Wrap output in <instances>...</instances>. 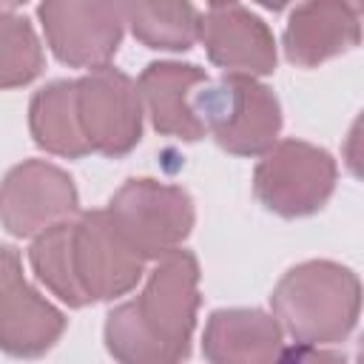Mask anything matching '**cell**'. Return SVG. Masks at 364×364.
<instances>
[{"instance_id": "6da1fadb", "label": "cell", "mask_w": 364, "mask_h": 364, "mask_svg": "<svg viewBox=\"0 0 364 364\" xmlns=\"http://www.w3.org/2000/svg\"><path fill=\"white\" fill-rule=\"evenodd\" d=\"M199 262L176 247L156 259L142 293L105 316V347L122 364H173L191 355L199 313Z\"/></svg>"}, {"instance_id": "7a4b0ae2", "label": "cell", "mask_w": 364, "mask_h": 364, "mask_svg": "<svg viewBox=\"0 0 364 364\" xmlns=\"http://www.w3.org/2000/svg\"><path fill=\"white\" fill-rule=\"evenodd\" d=\"M270 307L293 341L313 350L333 347L358 324L361 282L347 264L310 259L290 267L276 282Z\"/></svg>"}, {"instance_id": "3957f363", "label": "cell", "mask_w": 364, "mask_h": 364, "mask_svg": "<svg viewBox=\"0 0 364 364\" xmlns=\"http://www.w3.org/2000/svg\"><path fill=\"white\" fill-rule=\"evenodd\" d=\"M205 134L233 156H262L282 131L279 97L250 74H225L205 82L191 100Z\"/></svg>"}, {"instance_id": "277c9868", "label": "cell", "mask_w": 364, "mask_h": 364, "mask_svg": "<svg viewBox=\"0 0 364 364\" xmlns=\"http://www.w3.org/2000/svg\"><path fill=\"white\" fill-rule=\"evenodd\" d=\"M105 213L125 245L145 262L182 247L196 222L191 193L151 176L128 179L111 196Z\"/></svg>"}, {"instance_id": "5b68a950", "label": "cell", "mask_w": 364, "mask_h": 364, "mask_svg": "<svg viewBox=\"0 0 364 364\" xmlns=\"http://www.w3.org/2000/svg\"><path fill=\"white\" fill-rule=\"evenodd\" d=\"M338 168L330 151L304 139H276L253 168L256 199L282 219L318 213L336 191Z\"/></svg>"}, {"instance_id": "8992f818", "label": "cell", "mask_w": 364, "mask_h": 364, "mask_svg": "<svg viewBox=\"0 0 364 364\" xmlns=\"http://www.w3.org/2000/svg\"><path fill=\"white\" fill-rule=\"evenodd\" d=\"M77 85V117L91 154L119 159L142 139V97L136 82L108 65L88 68Z\"/></svg>"}, {"instance_id": "52a82bcc", "label": "cell", "mask_w": 364, "mask_h": 364, "mask_svg": "<svg viewBox=\"0 0 364 364\" xmlns=\"http://www.w3.org/2000/svg\"><path fill=\"white\" fill-rule=\"evenodd\" d=\"M46 46L68 68H100L122 43V0H40Z\"/></svg>"}, {"instance_id": "ba28073f", "label": "cell", "mask_w": 364, "mask_h": 364, "mask_svg": "<svg viewBox=\"0 0 364 364\" xmlns=\"http://www.w3.org/2000/svg\"><path fill=\"white\" fill-rule=\"evenodd\" d=\"M71 264L88 304L114 301L131 293L145 276V259L114 230L105 208L71 219Z\"/></svg>"}, {"instance_id": "9c48e42d", "label": "cell", "mask_w": 364, "mask_h": 364, "mask_svg": "<svg viewBox=\"0 0 364 364\" xmlns=\"http://www.w3.org/2000/svg\"><path fill=\"white\" fill-rule=\"evenodd\" d=\"M77 213L80 193L74 179L46 159H26L0 182V225L17 239H31Z\"/></svg>"}, {"instance_id": "30bf717a", "label": "cell", "mask_w": 364, "mask_h": 364, "mask_svg": "<svg viewBox=\"0 0 364 364\" xmlns=\"http://www.w3.org/2000/svg\"><path fill=\"white\" fill-rule=\"evenodd\" d=\"M199 40L208 60L228 74L267 77L276 71L279 54L270 26L236 0L210 6V11L199 17Z\"/></svg>"}, {"instance_id": "8fae6325", "label": "cell", "mask_w": 364, "mask_h": 364, "mask_svg": "<svg viewBox=\"0 0 364 364\" xmlns=\"http://www.w3.org/2000/svg\"><path fill=\"white\" fill-rule=\"evenodd\" d=\"M361 43V9L350 0H304L284 26V57L299 68H316Z\"/></svg>"}, {"instance_id": "7c38bea8", "label": "cell", "mask_w": 364, "mask_h": 364, "mask_svg": "<svg viewBox=\"0 0 364 364\" xmlns=\"http://www.w3.org/2000/svg\"><path fill=\"white\" fill-rule=\"evenodd\" d=\"M208 82V71L193 63L159 60L148 63L136 80L142 108L151 117V125L162 136H173L182 142H196L205 136V125L196 117L191 100L199 85Z\"/></svg>"}, {"instance_id": "4fadbf2b", "label": "cell", "mask_w": 364, "mask_h": 364, "mask_svg": "<svg viewBox=\"0 0 364 364\" xmlns=\"http://www.w3.org/2000/svg\"><path fill=\"white\" fill-rule=\"evenodd\" d=\"M202 355L213 364H267L284 355V330L259 307H222L208 316Z\"/></svg>"}, {"instance_id": "5bb4252c", "label": "cell", "mask_w": 364, "mask_h": 364, "mask_svg": "<svg viewBox=\"0 0 364 364\" xmlns=\"http://www.w3.org/2000/svg\"><path fill=\"white\" fill-rule=\"evenodd\" d=\"M68 318L26 279L0 293V350L17 358L48 353L65 333Z\"/></svg>"}, {"instance_id": "9a60e30c", "label": "cell", "mask_w": 364, "mask_h": 364, "mask_svg": "<svg viewBox=\"0 0 364 364\" xmlns=\"http://www.w3.org/2000/svg\"><path fill=\"white\" fill-rule=\"evenodd\" d=\"M28 131L34 145L46 154L63 159H82L91 154L77 117L74 80H51L34 91L28 105Z\"/></svg>"}, {"instance_id": "2e32d148", "label": "cell", "mask_w": 364, "mask_h": 364, "mask_svg": "<svg viewBox=\"0 0 364 364\" xmlns=\"http://www.w3.org/2000/svg\"><path fill=\"white\" fill-rule=\"evenodd\" d=\"M131 34L154 51H188L199 40V11L191 0H122Z\"/></svg>"}, {"instance_id": "e0dca14e", "label": "cell", "mask_w": 364, "mask_h": 364, "mask_svg": "<svg viewBox=\"0 0 364 364\" xmlns=\"http://www.w3.org/2000/svg\"><path fill=\"white\" fill-rule=\"evenodd\" d=\"M31 239L34 242L28 247V264L37 282L46 284V290L57 296L63 304L85 307L88 299L82 296L74 276V264H71V219L57 222Z\"/></svg>"}, {"instance_id": "ac0fdd59", "label": "cell", "mask_w": 364, "mask_h": 364, "mask_svg": "<svg viewBox=\"0 0 364 364\" xmlns=\"http://www.w3.org/2000/svg\"><path fill=\"white\" fill-rule=\"evenodd\" d=\"M46 65L34 26L14 11H0V91L23 88L40 77Z\"/></svg>"}, {"instance_id": "d6986e66", "label": "cell", "mask_w": 364, "mask_h": 364, "mask_svg": "<svg viewBox=\"0 0 364 364\" xmlns=\"http://www.w3.org/2000/svg\"><path fill=\"white\" fill-rule=\"evenodd\" d=\"M23 279V259L14 247L0 245V293Z\"/></svg>"}, {"instance_id": "ffe728a7", "label": "cell", "mask_w": 364, "mask_h": 364, "mask_svg": "<svg viewBox=\"0 0 364 364\" xmlns=\"http://www.w3.org/2000/svg\"><path fill=\"white\" fill-rule=\"evenodd\" d=\"M253 3H259V6H264L267 11H282L290 0H253Z\"/></svg>"}, {"instance_id": "44dd1931", "label": "cell", "mask_w": 364, "mask_h": 364, "mask_svg": "<svg viewBox=\"0 0 364 364\" xmlns=\"http://www.w3.org/2000/svg\"><path fill=\"white\" fill-rule=\"evenodd\" d=\"M26 0H0V11H11V9H17V6H23Z\"/></svg>"}, {"instance_id": "7402d4cb", "label": "cell", "mask_w": 364, "mask_h": 364, "mask_svg": "<svg viewBox=\"0 0 364 364\" xmlns=\"http://www.w3.org/2000/svg\"><path fill=\"white\" fill-rule=\"evenodd\" d=\"M210 6H219V3H233V0H208Z\"/></svg>"}, {"instance_id": "603a6c76", "label": "cell", "mask_w": 364, "mask_h": 364, "mask_svg": "<svg viewBox=\"0 0 364 364\" xmlns=\"http://www.w3.org/2000/svg\"><path fill=\"white\" fill-rule=\"evenodd\" d=\"M350 3H353V6H355V9H361V0H350Z\"/></svg>"}]
</instances>
